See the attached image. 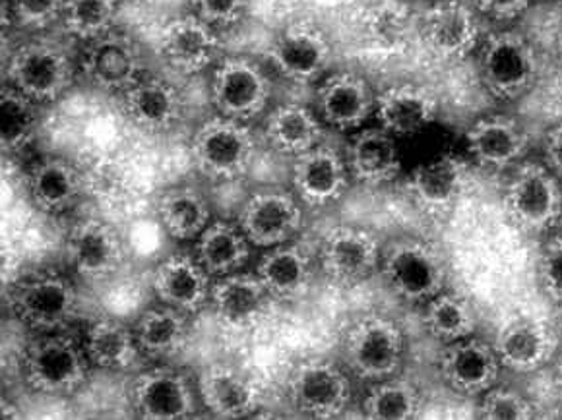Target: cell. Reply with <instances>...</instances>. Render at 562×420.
Wrapping results in <instances>:
<instances>
[{
  "label": "cell",
  "mask_w": 562,
  "mask_h": 420,
  "mask_svg": "<svg viewBox=\"0 0 562 420\" xmlns=\"http://www.w3.org/2000/svg\"><path fill=\"white\" fill-rule=\"evenodd\" d=\"M423 45L442 60L468 57L480 42V22L470 7L458 0L439 2L425 12L419 25Z\"/></svg>",
  "instance_id": "5bb4252c"
},
{
  "label": "cell",
  "mask_w": 562,
  "mask_h": 420,
  "mask_svg": "<svg viewBox=\"0 0 562 420\" xmlns=\"http://www.w3.org/2000/svg\"><path fill=\"white\" fill-rule=\"evenodd\" d=\"M82 194V174L60 157H45L30 173V196L45 214H63Z\"/></svg>",
  "instance_id": "4dcf8cb0"
},
{
  "label": "cell",
  "mask_w": 562,
  "mask_h": 420,
  "mask_svg": "<svg viewBox=\"0 0 562 420\" xmlns=\"http://www.w3.org/2000/svg\"><path fill=\"white\" fill-rule=\"evenodd\" d=\"M293 184L308 206H328L348 190V166L336 149L318 144L295 157Z\"/></svg>",
  "instance_id": "ffe728a7"
},
{
  "label": "cell",
  "mask_w": 562,
  "mask_h": 420,
  "mask_svg": "<svg viewBox=\"0 0 562 420\" xmlns=\"http://www.w3.org/2000/svg\"><path fill=\"white\" fill-rule=\"evenodd\" d=\"M323 124L313 111L288 103L273 109L265 124V136L276 151L297 157L323 140Z\"/></svg>",
  "instance_id": "d6a6232c"
},
{
  "label": "cell",
  "mask_w": 562,
  "mask_h": 420,
  "mask_svg": "<svg viewBox=\"0 0 562 420\" xmlns=\"http://www.w3.org/2000/svg\"><path fill=\"white\" fill-rule=\"evenodd\" d=\"M154 288L164 305L187 314L202 310L212 295L210 272L187 254L169 256L156 268Z\"/></svg>",
  "instance_id": "603a6c76"
},
{
  "label": "cell",
  "mask_w": 562,
  "mask_h": 420,
  "mask_svg": "<svg viewBox=\"0 0 562 420\" xmlns=\"http://www.w3.org/2000/svg\"><path fill=\"white\" fill-rule=\"evenodd\" d=\"M554 72H557V82L561 83L562 88V42L559 45V53H557V63H554Z\"/></svg>",
  "instance_id": "f907efd6"
},
{
  "label": "cell",
  "mask_w": 562,
  "mask_h": 420,
  "mask_svg": "<svg viewBox=\"0 0 562 420\" xmlns=\"http://www.w3.org/2000/svg\"><path fill=\"white\" fill-rule=\"evenodd\" d=\"M538 280L543 295L562 305V237H551L539 250Z\"/></svg>",
  "instance_id": "7bdbcfd3"
},
{
  "label": "cell",
  "mask_w": 562,
  "mask_h": 420,
  "mask_svg": "<svg viewBox=\"0 0 562 420\" xmlns=\"http://www.w3.org/2000/svg\"><path fill=\"white\" fill-rule=\"evenodd\" d=\"M83 351L91 364L105 371H124L138 356L136 333L115 320H100L86 333Z\"/></svg>",
  "instance_id": "d590c367"
},
{
  "label": "cell",
  "mask_w": 562,
  "mask_h": 420,
  "mask_svg": "<svg viewBox=\"0 0 562 420\" xmlns=\"http://www.w3.org/2000/svg\"><path fill=\"white\" fill-rule=\"evenodd\" d=\"M473 159L483 167L505 169L528 149V134L505 116H488L473 124L465 134Z\"/></svg>",
  "instance_id": "f1b7e54d"
},
{
  "label": "cell",
  "mask_w": 562,
  "mask_h": 420,
  "mask_svg": "<svg viewBox=\"0 0 562 420\" xmlns=\"http://www.w3.org/2000/svg\"><path fill=\"white\" fill-rule=\"evenodd\" d=\"M303 214L297 200L283 190H262L247 200L239 227L257 247L285 245L301 229Z\"/></svg>",
  "instance_id": "4fadbf2b"
},
{
  "label": "cell",
  "mask_w": 562,
  "mask_h": 420,
  "mask_svg": "<svg viewBox=\"0 0 562 420\" xmlns=\"http://www.w3.org/2000/svg\"><path fill=\"white\" fill-rule=\"evenodd\" d=\"M268 58L291 82H313L330 65V42L315 25H288L268 47Z\"/></svg>",
  "instance_id": "8fae6325"
},
{
  "label": "cell",
  "mask_w": 562,
  "mask_h": 420,
  "mask_svg": "<svg viewBox=\"0 0 562 420\" xmlns=\"http://www.w3.org/2000/svg\"><path fill=\"white\" fill-rule=\"evenodd\" d=\"M116 16V0H65L63 22L70 34L91 42L108 34Z\"/></svg>",
  "instance_id": "60d3db41"
},
{
  "label": "cell",
  "mask_w": 562,
  "mask_h": 420,
  "mask_svg": "<svg viewBox=\"0 0 562 420\" xmlns=\"http://www.w3.org/2000/svg\"><path fill=\"white\" fill-rule=\"evenodd\" d=\"M250 256V240L240 227L232 223L215 222L207 225L199 237L196 258L210 275H229L239 272Z\"/></svg>",
  "instance_id": "836d02e7"
},
{
  "label": "cell",
  "mask_w": 562,
  "mask_h": 420,
  "mask_svg": "<svg viewBox=\"0 0 562 420\" xmlns=\"http://www.w3.org/2000/svg\"><path fill=\"white\" fill-rule=\"evenodd\" d=\"M124 93V113L142 130L164 133L182 115L181 93L158 78H140Z\"/></svg>",
  "instance_id": "4316f807"
},
{
  "label": "cell",
  "mask_w": 562,
  "mask_h": 420,
  "mask_svg": "<svg viewBox=\"0 0 562 420\" xmlns=\"http://www.w3.org/2000/svg\"><path fill=\"white\" fill-rule=\"evenodd\" d=\"M422 409V391L414 382L381 379L364 399L363 411L372 420H409Z\"/></svg>",
  "instance_id": "f35d334b"
},
{
  "label": "cell",
  "mask_w": 562,
  "mask_h": 420,
  "mask_svg": "<svg viewBox=\"0 0 562 420\" xmlns=\"http://www.w3.org/2000/svg\"><path fill=\"white\" fill-rule=\"evenodd\" d=\"M248 0H192L194 14L210 25H232L239 22Z\"/></svg>",
  "instance_id": "bcb514c9"
},
{
  "label": "cell",
  "mask_w": 562,
  "mask_h": 420,
  "mask_svg": "<svg viewBox=\"0 0 562 420\" xmlns=\"http://www.w3.org/2000/svg\"><path fill=\"white\" fill-rule=\"evenodd\" d=\"M501 359L495 345L475 338L448 343L440 359V374L462 396H480L495 386L501 371Z\"/></svg>",
  "instance_id": "e0dca14e"
},
{
  "label": "cell",
  "mask_w": 562,
  "mask_h": 420,
  "mask_svg": "<svg viewBox=\"0 0 562 420\" xmlns=\"http://www.w3.org/2000/svg\"><path fill=\"white\" fill-rule=\"evenodd\" d=\"M65 0H10V12L27 30H42L63 16Z\"/></svg>",
  "instance_id": "f6af8a7d"
},
{
  "label": "cell",
  "mask_w": 562,
  "mask_h": 420,
  "mask_svg": "<svg viewBox=\"0 0 562 420\" xmlns=\"http://www.w3.org/2000/svg\"><path fill=\"white\" fill-rule=\"evenodd\" d=\"M181 310L173 306L149 308L136 323V341L149 356H167L182 349L189 338V326Z\"/></svg>",
  "instance_id": "8d00e7d4"
},
{
  "label": "cell",
  "mask_w": 562,
  "mask_h": 420,
  "mask_svg": "<svg viewBox=\"0 0 562 420\" xmlns=\"http://www.w3.org/2000/svg\"><path fill=\"white\" fill-rule=\"evenodd\" d=\"M423 321L432 338L447 343L472 338L477 328V316L470 300L445 291L427 303Z\"/></svg>",
  "instance_id": "74e56055"
},
{
  "label": "cell",
  "mask_w": 562,
  "mask_h": 420,
  "mask_svg": "<svg viewBox=\"0 0 562 420\" xmlns=\"http://www.w3.org/2000/svg\"><path fill=\"white\" fill-rule=\"evenodd\" d=\"M554 391H557V396H559L562 404V356L559 364H557V371H554Z\"/></svg>",
  "instance_id": "681fc988"
},
{
  "label": "cell",
  "mask_w": 562,
  "mask_h": 420,
  "mask_svg": "<svg viewBox=\"0 0 562 420\" xmlns=\"http://www.w3.org/2000/svg\"><path fill=\"white\" fill-rule=\"evenodd\" d=\"M257 273L273 298L293 300L311 285L313 262L303 248L278 245L260 258Z\"/></svg>",
  "instance_id": "1f68e13d"
},
{
  "label": "cell",
  "mask_w": 562,
  "mask_h": 420,
  "mask_svg": "<svg viewBox=\"0 0 562 420\" xmlns=\"http://www.w3.org/2000/svg\"><path fill=\"white\" fill-rule=\"evenodd\" d=\"M270 82L262 68L247 58H225L212 80V101L217 113L235 121H250L265 111Z\"/></svg>",
  "instance_id": "9c48e42d"
},
{
  "label": "cell",
  "mask_w": 562,
  "mask_h": 420,
  "mask_svg": "<svg viewBox=\"0 0 562 420\" xmlns=\"http://www.w3.org/2000/svg\"><path fill=\"white\" fill-rule=\"evenodd\" d=\"M202 404L220 419H243L260 404V389L245 372L227 364H214L199 382Z\"/></svg>",
  "instance_id": "d4e9b609"
},
{
  "label": "cell",
  "mask_w": 562,
  "mask_h": 420,
  "mask_svg": "<svg viewBox=\"0 0 562 420\" xmlns=\"http://www.w3.org/2000/svg\"><path fill=\"white\" fill-rule=\"evenodd\" d=\"M407 18L402 10L392 7H381L369 18V34L372 42L386 49H396L405 39Z\"/></svg>",
  "instance_id": "ee69618b"
},
{
  "label": "cell",
  "mask_w": 562,
  "mask_h": 420,
  "mask_svg": "<svg viewBox=\"0 0 562 420\" xmlns=\"http://www.w3.org/2000/svg\"><path fill=\"white\" fill-rule=\"evenodd\" d=\"M481 82L498 100H516L538 78L536 50L520 34H491L480 60Z\"/></svg>",
  "instance_id": "5b68a950"
},
{
  "label": "cell",
  "mask_w": 562,
  "mask_h": 420,
  "mask_svg": "<svg viewBox=\"0 0 562 420\" xmlns=\"http://www.w3.org/2000/svg\"><path fill=\"white\" fill-rule=\"evenodd\" d=\"M470 186V167L462 157L442 156L417 167L407 189L415 202L430 214H445L462 200Z\"/></svg>",
  "instance_id": "7402d4cb"
},
{
  "label": "cell",
  "mask_w": 562,
  "mask_h": 420,
  "mask_svg": "<svg viewBox=\"0 0 562 420\" xmlns=\"http://www.w3.org/2000/svg\"><path fill=\"white\" fill-rule=\"evenodd\" d=\"M477 10L495 20H513L528 9L529 0H473Z\"/></svg>",
  "instance_id": "7dc6e473"
},
{
  "label": "cell",
  "mask_w": 562,
  "mask_h": 420,
  "mask_svg": "<svg viewBox=\"0 0 562 420\" xmlns=\"http://www.w3.org/2000/svg\"><path fill=\"white\" fill-rule=\"evenodd\" d=\"M480 411L481 419L485 420H529L536 415L533 405L529 404L526 397L506 387L487 389L481 401Z\"/></svg>",
  "instance_id": "b9f144b4"
},
{
  "label": "cell",
  "mask_w": 562,
  "mask_h": 420,
  "mask_svg": "<svg viewBox=\"0 0 562 420\" xmlns=\"http://www.w3.org/2000/svg\"><path fill=\"white\" fill-rule=\"evenodd\" d=\"M67 254L76 272L86 277H105L123 264V240L108 223L86 219L70 231Z\"/></svg>",
  "instance_id": "cb8c5ba5"
},
{
  "label": "cell",
  "mask_w": 562,
  "mask_h": 420,
  "mask_svg": "<svg viewBox=\"0 0 562 420\" xmlns=\"http://www.w3.org/2000/svg\"><path fill=\"white\" fill-rule=\"evenodd\" d=\"M505 212L521 231L551 229L562 215V192L557 174L533 163L520 167L506 189Z\"/></svg>",
  "instance_id": "8992f818"
},
{
  "label": "cell",
  "mask_w": 562,
  "mask_h": 420,
  "mask_svg": "<svg viewBox=\"0 0 562 420\" xmlns=\"http://www.w3.org/2000/svg\"><path fill=\"white\" fill-rule=\"evenodd\" d=\"M75 70L67 53L53 43H25L9 63V82L35 103L55 101L72 86Z\"/></svg>",
  "instance_id": "52a82bcc"
},
{
  "label": "cell",
  "mask_w": 562,
  "mask_h": 420,
  "mask_svg": "<svg viewBox=\"0 0 562 420\" xmlns=\"http://www.w3.org/2000/svg\"><path fill=\"white\" fill-rule=\"evenodd\" d=\"M557 2H561V4H562V0H557Z\"/></svg>",
  "instance_id": "816d5d0a"
},
{
  "label": "cell",
  "mask_w": 562,
  "mask_h": 420,
  "mask_svg": "<svg viewBox=\"0 0 562 420\" xmlns=\"http://www.w3.org/2000/svg\"><path fill=\"white\" fill-rule=\"evenodd\" d=\"M161 55L167 63L184 75H196L210 67L217 57L220 39L214 25L196 14L171 20L159 37Z\"/></svg>",
  "instance_id": "44dd1931"
},
{
  "label": "cell",
  "mask_w": 562,
  "mask_h": 420,
  "mask_svg": "<svg viewBox=\"0 0 562 420\" xmlns=\"http://www.w3.org/2000/svg\"><path fill=\"white\" fill-rule=\"evenodd\" d=\"M321 260L326 275L338 283H359L371 277L379 260V240L356 227H338L324 237Z\"/></svg>",
  "instance_id": "ac0fdd59"
},
{
  "label": "cell",
  "mask_w": 562,
  "mask_h": 420,
  "mask_svg": "<svg viewBox=\"0 0 562 420\" xmlns=\"http://www.w3.org/2000/svg\"><path fill=\"white\" fill-rule=\"evenodd\" d=\"M439 111L435 95L425 88L404 83L382 91L376 98V116L382 128L394 136H407L429 126Z\"/></svg>",
  "instance_id": "83f0119b"
},
{
  "label": "cell",
  "mask_w": 562,
  "mask_h": 420,
  "mask_svg": "<svg viewBox=\"0 0 562 420\" xmlns=\"http://www.w3.org/2000/svg\"><path fill=\"white\" fill-rule=\"evenodd\" d=\"M547 166L562 179V123L557 124L546 138Z\"/></svg>",
  "instance_id": "c3c4849f"
},
{
  "label": "cell",
  "mask_w": 562,
  "mask_h": 420,
  "mask_svg": "<svg viewBox=\"0 0 562 420\" xmlns=\"http://www.w3.org/2000/svg\"><path fill=\"white\" fill-rule=\"evenodd\" d=\"M495 351L505 368L536 372L553 359L557 336L546 321L516 316L496 333Z\"/></svg>",
  "instance_id": "d6986e66"
},
{
  "label": "cell",
  "mask_w": 562,
  "mask_h": 420,
  "mask_svg": "<svg viewBox=\"0 0 562 420\" xmlns=\"http://www.w3.org/2000/svg\"><path fill=\"white\" fill-rule=\"evenodd\" d=\"M82 70L100 90L126 91L140 80L142 53L128 35L108 32L91 39L83 50Z\"/></svg>",
  "instance_id": "7c38bea8"
},
{
  "label": "cell",
  "mask_w": 562,
  "mask_h": 420,
  "mask_svg": "<svg viewBox=\"0 0 562 420\" xmlns=\"http://www.w3.org/2000/svg\"><path fill=\"white\" fill-rule=\"evenodd\" d=\"M78 297L70 281L57 273H40L18 283L12 310L34 330L55 331L75 318Z\"/></svg>",
  "instance_id": "ba28073f"
},
{
  "label": "cell",
  "mask_w": 562,
  "mask_h": 420,
  "mask_svg": "<svg viewBox=\"0 0 562 420\" xmlns=\"http://www.w3.org/2000/svg\"><path fill=\"white\" fill-rule=\"evenodd\" d=\"M349 173L367 184L394 181L402 171V159L394 134L384 128H367L351 140Z\"/></svg>",
  "instance_id": "f546056e"
},
{
  "label": "cell",
  "mask_w": 562,
  "mask_h": 420,
  "mask_svg": "<svg viewBox=\"0 0 562 420\" xmlns=\"http://www.w3.org/2000/svg\"><path fill=\"white\" fill-rule=\"evenodd\" d=\"M192 159L214 181H235L257 156V140L243 121L217 116L200 126L192 140Z\"/></svg>",
  "instance_id": "7a4b0ae2"
},
{
  "label": "cell",
  "mask_w": 562,
  "mask_h": 420,
  "mask_svg": "<svg viewBox=\"0 0 562 420\" xmlns=\"http://www.w3.org/2000/svg\"><path fill=\"white\" fill-rule=\"evenodd\" d=\"M344 361L359 378H392L404 361V333L381 314L357 320L344 339Z\"/></svg>",
  "instance_id": "3957f363"
},
{
  "label": "cell",
  "mask_w": 562,
  "mask_h": 420,
  "mask_svg": "<svg viewBox=\"0 0 562 420\" xmlns=\"http://www.w3.org/2000/svg\"><path fill=\"white\" fill-rule=\"evenodd\" d=\"M382 275L397 297L422 305L442 293L448 265L442 252L427 242L397 240L382 258Z\"/></svg>",
  "instance_id": "6da1fadb"
},
{
  "label": "cell",
  "mask_w": 562,
  "mask_h": 420,
  "mask_svg": "<svg viewBox=\"0 0 562 420\" xmlns=\"http://www.w3.org/2000/svg\"><path fill=\"white\" fill-rule=\"evenodd\" d=\"M273 295L258 273H229L212 285L210 300L217 318L232 330H248L265 320Z\"/></svg>",
  "instance_id": "9a60e30c"
},
{
  "label": "cell",
  "mask_w": 562,
  "mask_h": 420,
  "mask_svg": "<svg viewBox=\"0 0 562 420\" xmlns=\"http://www.w3.org/2000/svg\"><path fill=\"white\" fill-rule=\"evenodd\" d=\"M376 109L369 83L361 76L334 75L318 90V111L326 123L339 130L357 128Z\"/></svg>",
  "instance_id": "484cf974"
},
{
  "label": "cell",
  "mask_w": 562,
  "mask_h": 420,
  "mask_svg": "<svg viewBox=\"0 0 562 420\" xmlns=\"http://www.w3.org/2000/svg\"><path fill=\"white\" fill-rule=\"evenodd\" d=\"M133 404L142 419L148 420L189 419L196 411L189 379L169 368H154L134 379Z\"/></svg>",
  "instance_id": "2e32d148"
},
{
  "label": "cell",
  "mask_w": 562,
  "mask_h": 420,
  "mask_svg": "<svg viewBox=\"0 0 562 420\" xmlns=\"http://www.w3.org/2000/svg\"><path fill=\"white\" fill-rule=\"evenodd\" d=\"M158 215L169 237L177 240L199 239L210 222V206L199 190L175 186L159 198Z\"/></svg>",
  "instance_id": "e575fe53"
},
{
  "label": "cell",
  "mask_w": 562,
  "mask_h": 420,
  "mask_svg": "<svg viewBox=\"0 0 562 420\" xmlns=\"http://www.w3.org/2000/svg\"><path fill=\"white\" fill-rule=\"evenodd\" d=\"M290 397L299 411L330 419L348 409L351 384L338 364L311 359L299 364L290 378Z\"/></svg>",
  "instance_id": "30bf717a"
},
{
  "label": "cell",
  "mask_w": 562,
  "mask_h": 420,
  "mask_svg": "<svg viewBox=\"0 0 562 420\" xmlns=\"http://www.w3.org/2000/svg\"><path fill=\"white\" fill-rule=\"evenodd\" d=\"M37 128L35 101L16 88H4L0 95V144L4 151H18L32 140Z\"/></svg>",
  "instance_id": "ab89813d"
},
{
  "label": "cell",
  "mask_w": 562,
  "mask_h": 420,
  "mask_svg": "<svg viewBox=\"0 0 562 420\" xmlns=\"http://www.w3.org/2000/svg\"><path fill=\"white\" fill-rule=\"evenodd\" d=\"M83 353L67 336L35 339L24 354L25 382L43 396H72L88 378Z\"/></svg>",
  "instance_id": "277c9868"
}]
</instances>
